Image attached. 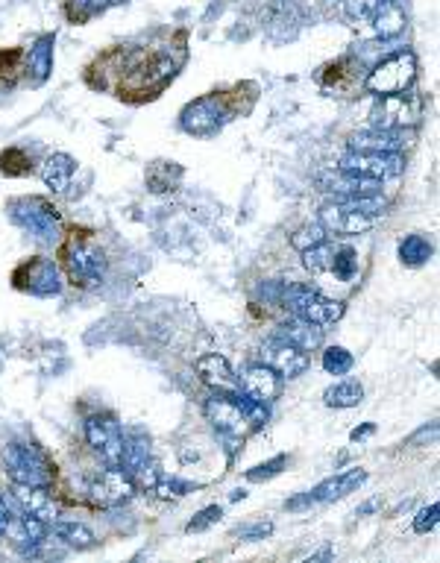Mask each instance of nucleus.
<instances>
[{"label": "nucleus", "mask_w": 440, "mask_h": 563, "mask_svg": "<svg viewBox=\"0 0 440 563\" xmlns=\"http://www.w3.org/2000/svg\"><path fill=\"white\" fill-rule=\"evenodd\" d=\"M9 220L15 226H21L24 232H30L36 241L42 244H53L59 229H62V220L56 215V209L42 200V197H18V200H9L6 206Z\"/></svg>", "instance_id": "f257e3e1"}, {"label": "nucleus", "mask_w": 440, "mask_h": 563, "mask_svg": "<svg viewBox=\"0 0 440 563\" xmlns=\"http://www.w3.org/2000/svg\"><path fill=\"white\" fill-rule=\"evenodd\" d=\"M206 417H209L212 429L223 437V443L229 446V452H235L238 443L253 432V426L247 423V417L241 411L238 393H215L206 402Z\"/></svg>", "instance_id": "f03ea898"}, {"label": "nucleus", "mask_w": 440, "mask_h": 563, "mask_svg": "<svg viewBox=\"0 0 440 563\" xmlns=\"http://www.w3.org/2000/svg\"><path fill=\"white\" fill-rule=\"evenodd\" d=\"M423 115V97L420 94H382L370 112V121L376 130H411L420 124Z\"/></svg>", "instance_id": "7ed1b4c3"}, {"label": "nucleus", "mask_w": 440, "mask_h": 563, "mask_svg": "<svg viewBox=\"0 0 440 563\" xmlns=\"http://www.w3.org/2000/svg\"><path fill=\"white\" fill-rule=\"evenodd\" d=\"M282 305L300 317V320H308V323H317V326H329L335 320H341L344 314V305L338 300H329L311 288H303V285H288L282 288Z\"/></svg>", "instance_id": "20e7f679"}, {"label": "nucleus", "mask_w": 440, "mask_h": 563, "mask_svg": "<svg viewBox=\"0 0 440 563\" xmlns=\"http://www.w3.org/2000/svg\"><path fill=\"white\" fill-rule=\"evenodd\" d=\"M62 261H65L71 282L80 285V288H97L106 276V256L91 241H83V238H71L65 244Z\"/></svg>", "instance_id": "39448f33"}, {"label": "nucleus", "mask_w": 440, "mask_h": 563, "mask_svg": "<svg viewBox=\"0 0 440 563\" xmlns=\"http://www.w3.org/2000/svg\"><path fill=\"white\" fill-rule=\"evenodd\" d=\"M3 467H6V476L12 478V484H30V487L53 484V470L36 446L12 443L3 455Z\"/></svg>", "instance_id": "423d86ee"}, {"label": "nucleus", "mask_w": 440, "mask_h": 563, "mask_svg": "<svg viewBox=\"0 0 440 563\" xmlns=\"http://www.w3.org/2000/svg\"><path fill=\"white\" fill-rule=\"evenodd\" d=\"M414 77H417V59L411 50H399L394 56L382 59L370 77H367V91L373 94H399V91H408L414 86Z\"/></svg>", "instance_id": "0eeeda50"}, {"label": "nucleus", "mask_w": 440, "mask_h": 563, "mask_svg": "<svg viewBox=\"0 0 440 563\" xmlns=\"http://www.w3.org/2000/svg\"><path fill=\"white\" fill-rule=\"evenodd\" d=\"M12 282L18 291H27L33 297H56L62 291V276L59 267L50 259H30L21 267H15Z\"/></svg>", "instance_id": "6e6552de"}, {"label": "nucleus", "mask_w": 440, "mask_h": 563, "mask_svg": "<svg viewBox=\"0 0 440 563\" xmlns=\"http://www.w3.org/2000/svg\"><path fill=\"white\" fill-rule=\"evenodd\" d=\"M88 446L106 461V467H121L124 458V432L121 426L106 417V414H94L86 420Z\"/></svg>", "instance_id": "1a4fd4ad"}, {"label": "nucleus", "mask_w": 440, "mask_h": 563, "mask_svg": "<svg viewBox=\"0 0 440 563\" xmlns=\"http://www.w3.org/2000/svg\"><path fill=\"white\" fill-rule=\"evenodd\" d=\"M341 171H347L352 176H364V179H391V176L402 174L405 162L399 153H367V150H350L341 165Z\"/></svg>", "instance_id": "9d476101"}, {"label": "nucleus", "mask_w": 440, "mask_h": 563, "mask_svg": "<svg viewBox=\"0 0 440 563\" xmlns=\"http://www.w3.org/2000/svg\"><path fill=\"white\" fill-rule=\"evenodd\" d=\"M364 478H367L364 470H350V473L326 478V481H320L314 490H308L303 496L291 499V502H288V511H300V508H306V505H326V502L344 499L347 493L358 490V487L364 484Z\"/></svg>", "instance_id": "9b49d317"}, {"label": "nucleus", "mask_w": 440, "mask_h": 563, "mask_svg": "<svg viewBox=\"0 0 440 563\" xmlns=\"http://www.w3.org/2000/svg\"><path fill=\"white\" fill-rule=\"evenodd\" d=\"M376 220H379V217L364 215V212L352 209L350 203H341V200L326 203V206L320 209V226H323L326 232H335V235H361V232L373 229Z\"/></svg>", "instance_id": "f8f14e48"}, {"label": "nucleus", "mask_w": 440, "mask_h": 563, "mask_svg": "<svg viewBox=\"0 0 440 563\" xmlns=\"http://www.w3.org/2000/svg\"><path fill=\"white\" fill-rule=\"evenodd\" d=\"M135 490V481H132L121 467H109L103 470L100 476L88 484V493H91V502L94 505H103V508H115V505H124Z\"/></svg>", "instance_id": "ddd939ff"}, {"label": "nucleus", "mask_w": 440, "mask_h": 563, "mask_svg": "<svg viewBox=\"0 0 440 563\" xmlns=\"http://www.w3.org/2000/svg\"><path fill=\"white\" fill-rule=\"evenodd\" d=\"M226 121V112L218 97H200L182 109V130L191 135H215Z\"/></svg>", "instance_id": "4468645a"}, {"label": "nucleus", "mask_w": 440, "mask_h": 563, "mask_svg": "<svg viewBox=\"0 0 440 563\" xmlns=\"http://www.w3.org/2000/svg\"><path fill=\"white\" fill-rule=\"evenodd\" d=\"M262 364H267L270 370H276L282 379H297V376L306 373L308 355L303 349L285 344L282 338H270L262 347Z\"/></svg>", "instance_id": "2eb2a0df"}, {"label": "nucleus", "mask_w": 440, "mask_h": 563, "mask_svg": "<svg viewBox=\"0 0 440 563\" xmlns=\"http://www.w3.org/2000/svg\"><path fill=\"white\" fill-rule=\"evenodd\" d=\"M197 376L215 393H241V382H238V376L232 373V367L223 355H203L197 361Z\"/></svg>", "instance_id": "dca6fc26"}, {"label": "nucleus", "mask_w": 440, "mask_h": 563, "mask_svg": "<svg viewBox=\"0 0 440 563\" xmlns=\"http://www.w3.org/2000/svg\"><path fill=\"white\" fill-rule=\"evenodd\" d=\"M323 191H329L335 200L367 197V194H379V182L376 179H364V176H352L338 168L332 174H323Z\"/></svg>", "instance_id": "f3484780"}, {"label": "nucleus", "mask_w": 440, "mask_h": 563, "mask_svg": "<svg viewBox=\"0 0 440 563\" xmlns=\"http://www.w3.org/2000/svg\"><path fill=\"white\" fill-rule=\"evenodd\" d=\"M15 502L21 505V511L24 514H30V517H36V520L47 522V525H53L56 517H59V511H56V502L47 496V487H30V484H15Z\"/></svg>", "instance_id": "a211bd4d"}, {"label": "nucleus", "mask_w": 440, "mask_h": 563, "mask_svg": "<svg viewBox=\"0 0 440 563\" xmlns=\"http://www.w3.org/2000/svg\"><path fill=\"white\" fill-rule=\"evenodd\" d=\"M408 144L405 130H364L350 138V150H367V153H399Z\"/></svg>", "instance_id": "6ab92c4d"}, {"label": "nucleus", "mask_w": 440, "mask_h": 563, "mask_svg": "<svg viewBox=\"0 0 440 563\" xmlns=\"http://www.w3.org/2000/svg\"><path fill=\"white\" fill-rule=\"evenodd\" d=\"M244 393H250L262 402H273L282 393V376L276 370H270L267 364H253L244 373Z\"/></svg>", "instance_id": "aec40b11"}, {"label": "nucleus", "mask_w": 440, "mask_h": 563, "mask_svg": "<svg viewBox=\"0 0 440 563\" xmlns=\"http://www.w3.org/2000/svg\"><path fill=\"white\" fill-rule=\"evenodd\" d=\"M276 338H282L285 344L303 349V352H311V349L320 347L323 329H320L317 323H308V320L294 317V320H288V323H282V326L276 329Z\"/></svg>", "instance_id": "412c9836"}, {"label": "nucleus", "mask_w": 440, "mask_h": 563, "mask_svg": "<svg viewBox=\"0 0 440 563\" xmlns=\"http://www.w3.org/2000/svg\"><path fill=\"white\" fill-rule=\"evenodd\" d=\"M74 171H77V165H74V159H71L68 153H53V156H47V162L42 165L44 185H47L50 191L62 194V191L71 185Z\"/></svg>", "instance_id": "4be33fe9"}, {"label": "nucleus", "mask_w": 440, "mask_h": 563, "mask_svg": "<svg viewBox=\"0 0 440 563\" xmlns=\"http://www.w3.org/2000/svg\"><path fill=\"white\" fill-rule=\"evenodd\" d=\"M150 467V443L144 437H124V458H121V470L135 481L138 476H144Z\"/></svg>", "instance_id": "5701e85b"}, {"label": "nucleus", "mask_w": 440, "mask_h": 563, "mask_svg": "<svg viewBox=\"0 0 440 563\" xmlns=\"http://www.w3.org/2000/svg\"><path fill=\"white\" fill-rule=\"evenodd\" d=\"M370 21H373V30H376L379 39H394V36H399L405 30L408 18H405V9L396 0H388Z\"/></svg>", "instance_id": "b1692460"}, {"label": "nucleus", "mask_w": 440, "mask_h": 563, "mask_svg": "<svg viewBox=\"0 0 440 563\" xmlns=\"http://www.w3.org/2000/svg\"><path fill=\"white\" fill-rule=\"evenodd\" d=\"M182 179V168L174 162H153L147 168V188L156 191V194H165V191H174Z\"/></svg>", "instance_id": "393cba45"}, {"label": "nucleus", "mask_w": 440, "mask_h": 563, "mask_svg": "<svg viewBox=\"0 0 440 563\" xmlns=\"http://www.w3.org/2000/svg\"><path fill=\"white\" fill-rule=\"evenodd\" d=\"M30 71H33V83L42 86L44 80L53 71V36H42L36 47L30 50Z\"/></svg>", "instance_id": "a878e982"}, {"label": "nucleus", "mask_w": 440, "mask_h": 563, "mask_svg": "<svg viewBox=\"0 0 440 563\" xmlns=\"http://www.w3.org/2000/svg\"><path fill=\"white\" fill-rule=\"evenodd\" d=\"M53 531H56V537H59L65 546H71V549H91V546H94L91 528L80 525V522H53Z\"/></svg>", "instance_id": "bb28decb"}, {"label": "nucleus", "mask_w": 440, "mask_h": 563, "mask_svg": "<svg viewBox=\"0 0 440 563\" xmlns=\"http://www.w3.org/2000/svg\"><path fill=\"white\" fill-rule=\"evenodd\" d=\"M435 247L423 238V235H408L402 244H399V259L405 261L408 267H420L426 261L432 259Z\"/></svg>", "instance_id": "cd10ccee"}, {"label": "nucleus", "mask_w": 440, "mask_h": 563, "mask_svg": "<svg viewBox=\"0 0 440 563\" xmlns=\"http://www.w3.org/2000/svg\"><path fill=\"white\" fill-rule=\"evenodd\" d=\"M323 399L332 408H355L364 399V388L358 382H338L323 393Z\"/></svg>", "instance_id": "c85d7f7f"}, {"label": "nucleus", "mask_w": 440, "mask_h": 563, "mask_svg": "<svg viewBox=\"0 0 440 563\" xmlns=\"http://www.w3.org/2000/svg\"><path fill=\"white\" fill-rule=\"evenodd\" d=\"M355 273H358V256H355V250H350V247H335L329 276H335L338 282H352Z\"/></svg>", "instance_id": "c756f323"}, {"label": "nucleus", "mask_w": 440, "mask_h": 563, "mask_svg": "<svg viewBox=\"0 0 440 563\" xmlns=\"http://www.w3.org/2000/svg\"><path fill=\"white\" fill-rule=\"evenodd\" d=\"M332 256H335V247L323 241V244H317V247H311V250H303V264H306L311 273L323 276V273H329V267H332Z\"/></svg>", "instance_id": "7c9ffc66"}, {"label": "nucleus", "mask_w": 440, "mask_h": 563, "mask_svg": "<svg viewBox=\"0 0 440 563\" xmlns=\"http://www.w3.org/2000/svg\"><path fill=\"white\" fill-rule=\"evenodd\" d=\"M323 370L329 376H344L352 370V355L344 347H329L323 352Z\"/></svg>", "instance_id": "2f4dec72"}, {"label": "nucleus", "mask_w": 440, "mask_h": 563, "mask_svg": "<svg viewBox=\"0 0 440 563\" xmlns=\"http://www.w3.org/2000/svg\"><path fill=\"white\" fill-rule=\"evenodd\" d=\"M388 0H344V12L352 21H370Z\"/></svg>", "instance_id": "473e14b6"}, {"label": "nucleus", "mask_w": 440, "mask_h": 563, "mask_svg": "<svg viewBox=\"0 0 440 563\" xmlns=\"http://www.w3.org/2000/svg\"><path fill=\"white\" fill-rule=\"evenodd\" d=\"M326 241V229L320 226V223H311V226H303V229H297L294 232V238H291V244L303 253V250H311V247H317V244H323Z\"/></svg>", "instance_id": "72a5a7b5"}, {"label": "nucleus", "mask_w": 440, "mask_h": 563, "mask_svg": "<svg viewBox=\"0 0 440 563\" xmlns=\"http://www.w3.org/2000/svg\"><path fill=\"white\" fill-rule=\"evenodd\" d=\"M115 3H124V0H71V18L88 21L91 15H97V12H103Z\"/></svg>", "instance_id": "f704fd0d"}, {"label": "nucleus", "mask_w": 440, "mask_h": 563, "mask_svg": "<svg viewBox=\"0 0 440 563\" xmlns=\"http://www.w3.org/2000/svg\"><path fill=\"white\" fill-rule=\"evenodd\" d=\"M162 499H171V496H185L188 490H194V484H188V481H176V478H159V481H153L150 484Z\"/></svg>", "instance_id": "c9c22d12"}, {"label": "nucleus", "mask_w": 440, "mask_h": 563, "mask_svg": "<svg viewBox=\"0 0 440 563\" xmlns=\"http://www.w3.org/2000/svg\"><path fill=\"white\" fill-rule=\"evenodd\" d=\"M220 517H223V511H220L218 505H212V508H203L194 520L188 522V534H200V531H206V528H212L215 522H220Z\"/></svg>", "instance_id": "e433bc0d"}, {"label": "nucleus", "mask_w": 440, "mask_h": 563, "mask_svg": "<svg viewBox=\"0 0 440 563\" xmlns=\"http://www.w3.org/2000/svg\"><path fill=\"white\" fill-rule=\"evenodd\" d=\"M282 467H288V458H285V455H276L273 461L253 467V470L247 473V478H250V481H264V478L279 476V473H282Z\"/></svg>", "instance_id": "4c0bfd02"}, {"label": "nucleus", "mask_w": 440, "mask_h": 563, "mask_svg": "<svg viewBox=\"0 0 440 563\" xmlns=\"http://www.w3.org/2000/svg\"><path fill=\"white\" fill-rule=\"evenodd\" d=\"M438 502H432L429 508H423L420 514H417V520H414V531L417 534H429V531H435L438 528Z\"/></svg>", "instance_id": "58836bf2"}, {"label": "nucleus", "mask_w": 440, "mask_h": 563, "mask_svg": "<svg viewBox=\"0 0 440 563\" xmlns=\"http://www.w3.org/2000/svg\"><path fill=\"white\" fill-rule=\"evenodd\" d=\"M273 531V525L270 522H256V525H247V528H241V540H247V543H253V540H262Z\"/></svg>", "instance_id": "ea45409f"}, {"label": "nucleus", "mask_w": 440, "mask_h": 563, "mask_svg": "<svg viewBox=\"0 0 440 563\" xmlns=\"http://www.w3.org/2000/svg\"><path fill=\"white\" fill-rule=\"evenodd\" d=\"M12 520H15V517H12V514H9V511H6V508L0 505V540H6V534H9V525H12Z\"/></svg>", "instance_id": "a19ab883"}, {"label": "nucleus", "mask_w": 440, "mask_h": 563, "mask_svg": "<svg viewBox=\"0 0 440 563\" xmlns=\"http://www.w3.org/2000/svg\"><path fill=\"white\" fill-rule=\"evenodd\" d=\"M367 434H373V426H361V429H355L350 437H352V440H364Z\"/></svg>", "instance_id": "79ce46f5"}, {"label": "nucleus", "mask_w": 440, "mask_h": 563, "mask_svg": "<svg viewBox=\"0 0 440 563\" xmlns=\"http://www.w3.org/2000/svg\"><path fill=\"white\" fill-rule=\"evenodd\" d=\"M0 505H6V499H3V496H0Z\"/></svg>", "instance_id": "37998d69"}]
</instances>
